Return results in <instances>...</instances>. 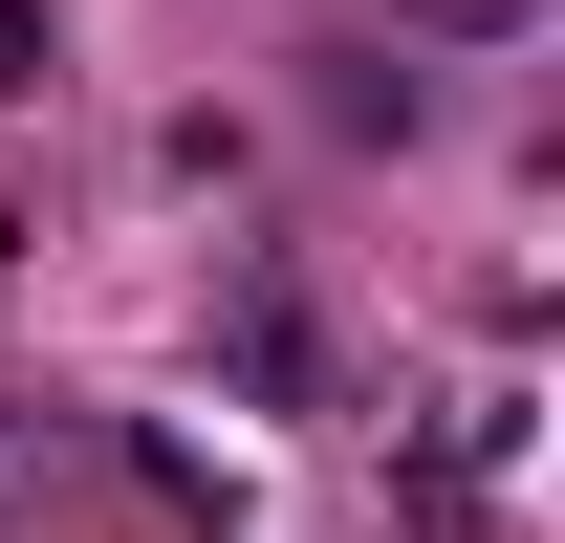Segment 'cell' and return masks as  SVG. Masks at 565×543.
Masks as SVG:
<instances>
[{
	"instance_id": "1",
	"label": "cell",
	"mask_w": 565,
	"mask_h": 543,
	"mask_svg": "<svg viewBox=\"0 0 565 543\" xmlns=\"http://www.w3.org/2000/svg\"><path fill=\"white\" fill-rule=\"evenodd\" d=\"M305 66H327V131L349 152H414L435 131V44H392V22H370V44H305Z\"/></svg>"
},
{
	"instance_id": "2",
	"label": "cell",
	"mask_w": 565,
	"mask_h": 543,
	"mask_svg": "<svg viewBox=\"0 0 565 543\" xmlns=\"http://www.w3.org/2000/svg\"><path fill=\"white\" fill-rule=\"evenodd\" d=\"M392 44H544V0H392Z\"/></svg>"
},
{
	"instance_id": "3",
	"label": "cell",
	"mask_w": 565,
	"mask_h": 543,
	"mask_svg": "<svg viewBox=\"0 0 565 543\" xmlns=\"http://www.w3.org/2000/svg\"><path fill=\"white\" fill-rule=\"evenodd\" d=\"M44 44H66V0H0V87H44Z\"/></svg>"
}]
</instances>
